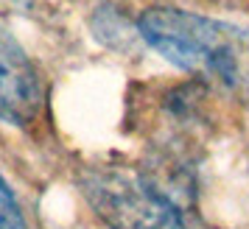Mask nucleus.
Returning a JSON list of instances; mask_svg holds the SVG:
<instances>
[{"instance_id":"f257e3e1","label":"nucleus","mask_w":249,"mask_h":229,"mask_svg":"<svg viewBox=\"0 0 249 229\" xmlns=\"http://www.w3.org/2000/svg\"><path fill=\"white\" fill-rule=\"evenodd\" d=\"M81 193L112 229H207L196 207V182L179 162L92 165Z\"/></svg>"},{"instance_id":"f03ea898","label":"nucleus","mask_w":249,"mask_h":229,"mask_svg":"<svg viewBox=\"0 0 249 229\" xmlns=\"http://www.w3.org/2000/svg\"><path fill=\"white\" fill-rule=\"evenodd\" d=\"M137 34L171 65L249 101V31L196 12L154 6L140 14Z\"/></svg>"},{"instance_id":"7ed1b4c3","label":"nucleus","mask_w":249,"mask_h":229,"mask_svg":"<svg viewBox=\"0 0 249 229\" xmlns=\"http://www.w3.org/2000/svg\"><path fill=\"white\" fill-rule=\"evenodd\" d=\"M45 103L42 79L34 62L0 28V117L14 126L34 123Z\"/></svg>"},{"instance_id":"20e7f679","label":"nucleus","mask_w":249,"mask_h":229,"mask_svg":"<svg viewBox=\"0 0 249 229\" xmlns=\"http://www.w3.org/2000/svg\"><path fill=\"white\" fill-rule=\"evenodd\" d=\"M0 229H28L23 210H20L14 193L9 190V184L3 179H0Z\"/></svg>"},{"instance_id":"39448f33","label":"nucleus","mask_w":249,"mask_h":229,"mask_svg":"<svg viewBox=\"0 0 249 229\" xmlns=\"http://www.w3.org/2000/svg\"><path fill=\"white\" fill-rule=\"evenodd\" d=\"M3 3H9V6H31V0H3Z\"/></svg>"}]
</instances>
